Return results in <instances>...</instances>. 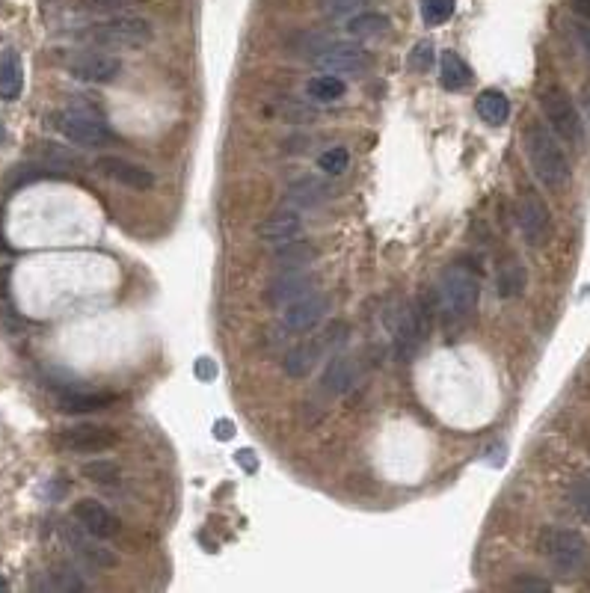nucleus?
Returning <instances> with one entry per match:
<instances>
[{
    "mask_svg": "<svg viewBox=\"0 0 590 593\" xmlns=\"http://www.w3.org/2000/svg\"><path fill=\"white\" fill-rule=\"evenodd\" d=\"M54 125H57V131L66 140H72L78 146H101V143L110 140V131L104 125V119L95 110H89V107H66V110H60Z\"/></svg>",
    "mask_w": 590,
    "mask_h": 593,
    "instance_id": "8",
    "label": "nucleus"
},
{
    "mask_svg": "<svg viewBox=\"0 0 590 593\" xmlns=\"http://www.w3.org/2000/svg\"><path fill=\"white\" fill-rule=\"evenodd\" d=\"M573 9H576L582 18H590V0H573Z\"/></svg>",
    "mask_w": 590,
    "mask_h": 593,
    "instance_id": "43",
    "label": "nucleus"
},
{
    "mask_svg": "<svg viewBox=\"0 0 590 593\" xmlns=\"http://www.w3.org/2000/svg\"><path fill=\"white\" fill-rule=\"evenodd\" d=\"M475 110H478V116H481L487 125H493V128L505 125L507 119H510V101H507V95L502 89H484V92L475 98Z\"/></svg>",
    "mask_w": 590,
    "mask_h": 593,
    "instance_id": "24",
    "label": "nucleus"
},
{
    "mask_svg": "<svg viewBox=\"0 0 590 593\" xmlns=\"http://www.w3.org/2000/svg\"><path fill=\"white\" fill-rule=\"evenodd\" d=\"M433 60H436V54H433V45L427 39L410 51V69L413 72H430L433 69Z\"/></svg>",
    "mask_w": 590,
    "mask_h": 593,
    "instance_id": "34",
    "label": "nucleus"
},
{
    "mask_svg": "<svg viewBox=\"0 0 590 593\" xmlns=\"http://www.w3.org/2000/svg\"><path fill=\"white\" fill-rule=\"evenodd\" d=\"M454 15V0H422V21L427 27H442Z\"/></svg>",
    "mask_w": 590,
    "mask_h": 593,
    "instance_id": "29",
    "label": "nucleus"
},
{
    "mask_svg": "<svg viewBox=\"0 0 590 593\" xmlns=\"http://www.w3.org/2000/svg\"><path fill=\"white\" fill-rule=\"evenodd\" d=\"M315 285H318V276L309 267H303V270H279V276L264 288V303L273 306V309L288 306V303L312 294Z\"/></svg>",
    "mask_w": 590,
    "mask_h": 593,
    "instance_id": "11",
    "label": "nucleus"
},
{
    "mask_svg": "<svg viewBox=\"0 0 590 593\" xmlns=\"http://www.w3.org/2000/svg\"><path fill=\"white\" fill-rule=\"evenodd\" d=\"M330 196H333V187H330L327 181L306 175V178L294 181V184L285 190V205L294 208V211H303V208H318V205H324Z\"/></svg>",
    "mask_w": 590,
    "mask_h": 593,
    "instance_id": "18",
    "label": "nucleus"
},
{
    "mask_svg": "<svg viewBox=\"0 0 590 593\" xmlns=\"http://www.w3.org/2000/svg\"><path fill=\"white\" fill-rule=\"evenodd\" d=\"M540 549H543L549 567L558 576H564V579L576 576L588 564V540L579 531H573V528H549V531H543Z\"/></svg>",
    "mask_w": 590,
    "mask_h": 593,
    "instance_id": "4",
    "label": "nucleus"
},
{
    "mask_svg": "<svg viewBox=\"0 0 590 593\" xmlns=\"http://www.w3.org/2000/svg\"><path fill=\"white\" fill-rule=\"evenodd\" d=\"M356 380H359V365H356V359L353 356H344V353H336V356H330V362H327V368H324V389L330 392V395H344V392H350L353 386H356Z\"/></svg>",
    "mask_w": 590,
    "mask_h": 593,
    "instance_id": "19",
    "label": "nucleus"
},
{
    "mask_svg": "<svg viewBox=\"0 0 590 593\" xmlns=\"http://www.w3.org/2000/svg\"><path fill=\"white\" fill-rule=\"evenodd\" d=\"M582 119L585 125H590V84L582 89Z\"/></svg>",
    "mask_w": 590,
    "mask_h": 593,
    "instance_id": "41",
    "label": "nucleus"
},
{
    "mask_svg": "<svg viewBox=\"0 0 590 593\" xmlns=\"http://www.w3.org/2000/svg\"><path fill=\"white\" fill-rule=\"evenodd\" d=\"M238 460L244 463V469H247V472H253V469H258V460H255L253 451H238Z\"/></svg>",
    "mask_w": 590,
    "mask_h": 593,
    "instance_id": "40",
    "label": "nucleus"
},
{
    "mask_svg": "<svg viewBox=\"0 0 590 593\" xmlns=\"http://www.w3.org/2000/svg\"><path fill=\"white\" fill-rule=\"evenodd\" d=\"M196 377L214 380V377H217V365H214L211 359H199V362H196Z\"/></svg>",
    "mask_w": 590,
    "mask_h": 593,
    "instance_id": "39",
    "label": "nucleus"
},
{
    "mask_svg": "<svg viewBox=\"0 0 590 593\" xmlns=\"http://www.w3.org/2000/svg\"><path fill=\"white\" fill-rule=\"evenodd\" d=\"M481 300V276L469 261H457L442 273L439 282V303L436 312L448 330H457L472 321Z\"/></svg>",
    "mask_w": 590,
    "mask_h": 593,
    "instance_id": "1",
    "label": "nucleus"
},
{
    "mask_svg": "<svg viewBox=\"0 0 590 593\" xmlns=\"http://www.w3.org/2000/svg\"><path fill=\"white\" fill-rule=\"evenodd\" d=\"M60 534H63V540L72 546V552L84 561V564H89V567H101V570H107V567H116V555L98 540V537H92L86 528H81L75 519L69 522V525H63L60 528Z\"/></svg>",
    "mask_w": 590,
    "mask_h": 593,
    "instance_id": "14",
    "label": "nucleus"
},
{
    "mask_svg": "<svg viewBox=\"0 0 590 593\" xmlns=\"http://www.w3.org/2000/svg\"><path fill=\"white\" fill-rule=\"evenodd\" d=\"M344 92H347L344 81L336 78V75H324V72L315 75V78L306 84V95H309L312 101H318V104H333V101H338Z\"/></svg>",
    "mask_w": 590,
    "mask_h": 593,
    "instance_id": "27",
    "label": "nucleus"
},
{
    "mask_svg": "<svg viewBox=\"0 0 590 593\" xmlns=\"http://www.w3.org/2000/svg\"><path fill=\"white\" fill-rule=\"evenodd\" d=\"M306 229V220L300 211L294 208H282V211H273L270 217H264L258 223V238L270 247H282L288 241H297Z\"/></svg>",
    "mask_w": 590,
    "mask_h": 593,
    "instance_id": "15",
    "label": "nucleus"
},
{
    "mask_svg": "<svg viewBox=\"0 0 590 593\" xmlns=\"http://www.w3.org/2000/svg\"><path fill=\"white\" fill-rule=\"evenodd\" d=\"M6 588H9V582H6V579H0V591H6Z\"/></svg>",
    "mask_w": 590,
    "mask_h": 593,
    "instance_id": "44",
    "label": "nucleus"
},
{
    "mask_svg": "<svg viewBox=\"0 0 590 593\" xmlns=\"http://www.w3.org/2000/svg\"><path fill=\"white\" fill-rule=\"evenodd\" d=\"M309 60L324 75H362L371 63V57L362 45L333 42V39H318L309 48Z\"/></svg>",
    "mask_w": 590,
    "mask_h": 593,
    "instance_id": "5",
    "label": "nucleus"
},
{
    "mask_svg": "<svg viewBox=\"0 0 590 593\" xmlns=\"http://www.w3.org/2000/svg\"><path fill=\"white\" fill-rule=\"evenodd\" d=\"M72 519H75L81 528H86L92 537H98V540H110V537L119 534V519L104 508L101 502H95V499L78 502V505L72 508Z\"/></svg>",
    "mask_w": 590,
    "mask_h": 593,
    "instance_id": "17",
    "label": "nucleus"
},
{
    "mask_svg": "<svg viewBox=\"0 0 590 593\" xmlns=\"http://www.w3.org/2000/svg\"><path fill=\"white\" fill-rule=\"evenodd\" d=\"M516 223H519L522 238L531 247H546L549 244V238H552V214H549V205L543 202V196L534 187H525L519 193Z\"/></svg>",
    "mask_w": 590,
    "mask_h": 593,
    "instance_id": "7",
    "label": "nucleus"
},
{
    "mask_svg": "<svg viewBox=\"0 0 590 593\" xmlns=\"http://www.w3.org/2000/svg\"><path fill=\"white\" fill-rule=\"evenodd\" d=\"M327 312H330V297L312 291V294H306V297H300V300H294V303L285 306L282 327L288 333H294V336H303V333L315 330L327 318Z\"/></svg>",
    "mask_w": 590,
    "mask_h": 593,
    "instance_id": "12",
    "label": "nucleus"
},
{
    "mask_svg": "<svg viewBox=\"0 0 590 593\" xmlns=\"http://www.w3.org/2000/svg\"><path fill=\"white\" fill-rule=\"evenodd\" d=\"M24 89V66L15 48H3L0 54V101H15Z\"/></svg>",
    "mask_w": 590,
    "mask_h": 593,
    "instance_id": "20",
    "label": "nucleus"
},
{
    "mask_svg": "<svg viewBox=\"0 0 590 593\" xmlns=\"http://www.w3.org/2000/svg\"><path fill=\"white\" fill-rule=\"evenodd\" d=\"M110 404H113V395H107V392H66V395H60L63 413H95Z\"/></svg>",
    "mask_w": 590,
    "mask_h": 593,
    "instance_id": "26",
    "label": "nucleus"
},
{
    "mask_svg": "<svg viewBox=\"0 0 590 593\" xmlns=\"http://www.w3.org/2000/svg\"><path fill=\"white\" fill-rule=\"evenodd\" d=\"M116 433L104 424H75L57 433V445L72 454H98L116 445Z\"/></svg>",
    "mask_w": 590,
    "mask_h": 593,
    "instance_id": "13",
    "label": "nucleus"
},
{
    "mask_svg": "<svg viewBox=\"0 0 590 593\" xmlns=\"http://www.w3.org/2000/svg\"><path fill=\"white\" fill-rule=\"evenodd\" d=\"M318 167L327 172V175H341V172H347V167H350V152L344 146H333V149H327L318 158Z\"/></svg>",
    "mask_w": 590,
    "mask_h": 593,
    "instance_id": "31",
    "label": "nucleus"
},
{
    "mask_svg": "<svg viewBox=\"0 0 590 593\" xmlns=\"http://www.w3.org/2000/svg\"><path fill=\"white\" fill-rule=\"evenodd\" d=\"M69 75L84 84H113L122 75V60L101 51H78L69 57Z\"/></svg>",
    "mask_w": 590,
    "mask_h": 593,
    "instance_id": "10",
    "label": "nucleus"
},
{
    "mask_svg": "<svg viewBox=\"0 0 590 593\" xmlns=\"http://www.w3.org/2000/svg\"><path fill=\"white\" fill-rule=\"evenodd\" d=\"M362 3L365 0H318L321 12L327 18H350V15H356L362 9Z\"/></svg>",
    "mask_w": 590,
    "mask_h": 593,
    "instance_id": "33",
    "label": "nucleus"
},
{
    "mask_svg": "<svg viewBox=\"0 0 590 593\" xmlns=\"http://www.w3.org/2000/svg\"><path fill=\"white\" fill-rule=\"evenodd\" d=\"M84 475L95 484H116L119 481V466L110 463V460H95V463H86Z\"/></svg>",
    "mask_w": 590,
    "mask_h": 593,
    "instance_id": "32",
    "label": "nucleus"
},
{
    "mask_svg": "<svg viewBox=\"0 0 590 593\" xmlns=\"http://www.w3.org/2000/svg\"><path fill=\"white\" fill-rule=\"evenodd\" d=\"M232 433H235L232 422H217V439H232Z\"/></svg>",
    "mask_w": 590,
    "mask_h": 593,
    "instance_id": "42",
    "label": "nucleus"
},
{
    "mask_svg": "<svg viewBox=\"0 0 590 593\" xmlns=\"http://www.w3.org/2000/svg\"><path fill=\"white\" fill-rule=\"evenodd\" d=\"M89 42L101 45V48H110V51H119V48H146L155 36L152 24L140 15H113V18H104L98 24H92L84 33Z\"/></svg>",
    "mask_w": 590,
    "mask_h": 593,
    "instance_id": "3",
    "label": "nucleus"
},
{
    "mask_svg": "<svg viewBox=\"0 0 590 593\" xmlns=\"http://www.w3.org/2000/svg\"><path fill=\"white\" fill-rule=\"evenodd\" d=\"M131 0H84V6L95 9V12H110V9H122L128 6Z\"/></svg>",
    "mask_w": 590,
    "mask_h": 593,
    "instance_id": "38",
    "label": "nucleus"
},
{
    "mask_svg": "<svg viewBox=\"0 0 590 593\" xmlns=\"http://www.w3.org/2000/svg\"><path fill=\"white\" fill-rule=\"evenodd\" d=\"M341 333H344V324H336V327H330L321 339L303 341V344L291 347V350L285 353V359H282L285 374H288L291 380H303V377H309V374H312V368L324 359V353H327V350H333V347H338V344L344 341Z\"/></svg>",
    "mask_w": 590,
    "mask_h": 593,
    "instance_id": "9",
    "label": "nucleus"
},
{
    "mask_svg": "<svg viewBox=\"0 0 590 593\" xmlns=\"http://www.w3.org/2000/svg\"><path fill=\"white\" fill-rule=\"evenodd\" d=\"M472 81V69L469 63L457 54V51H442L439 54V84L448 92H457Z\"/></svg>",
    "mask_w": 590,
    "mask_h": 593,
    "instance_id": "22",
    "label": "nucleus"
},
{
    "mask_svg": "<svg viewBox=\"0 0 590 593\" xmlns=\"http://www.w3.org/2000/svg\"><path fill=\"white\" fill-rule=\"evenodd\" d=\"M389 27L392 24L383 12H362V15H350L347 21V33L353 39H383Z\"/></svg>",
    "mask_w": 590,
    "mask_h": 593,
    "instance_id": "25",
    "label": "nucleus"
},
{
    "mask_svg": "<svg viewBox=\"0 0 590 593\" xmlns=\"http://www.w3.org/2000/svg\"><path fill=\"white\" fill-rule=\"evenodd\" d=\"M315 258H318V247L312 241H288L273 253V267L276 270H303V267H312Z\"/></svg>",
    "mask_w": 590,
    "mask_h": 593,
    "instance_id": "21",
    "label": "nucleus"
},
{
    "mask_svg": "<svg viewBox=\"0 0 590 593\" xmlns=\"http://www.w3.org/2000/svg\"><path fill=\"white\" fill-rule=\"evenodd\" d=\"M540 107H543V116H546L552 134H558L561 140H567L573 146L585 143V119H582L579 107L573 104V98L561 86H549L540 95Z\"/></svg>",
    "mask_w": 590,
    "mask_h": 593,
    "instance_id": "6",
    "label": "nucleus"
},
{
    "mask_svg": "<svg viewBox=\"0 0 590 593\" xmlns=\"http://www.w3.org/2000/svg\"><path fill=\"white\" fill-rule=\"evenodd\" d=\"M48 576H51L48 588H54V591H86V582L72 567H54Z\"/></svg>",
    "mask_w": 590,
    "mask_h": 593,
    "instance_id": "30",
    "label": "nucleus"
},
{
    "mask_svg": "<svg viewBox=\"0 0 590 593\" xmlns=\"http://www.w3.org/2000/svg\"><path fill=\"white\" fill-rule=\"evenodd\" d=\"M525 285H528V270H525V264H522L516 255L505 258V261L499 264V276H496L499 297H505V300L522 297Z\"/></svg>",
    "mask_w": 590,
    "mask_h": 593,
    "instance_id": "23",
    "label": "nucleus"
},
{
    "mask_svg": "<svg viewBox=\"0 0 590 593\" xmlns=\"http://www.w3.org/2000/svg\"><path fill=\"white\" fill-rule=\"evenodd\" d=\"M567 502H570V508L576 510L579 519L590 522V475L573 478V484L567 490Z\"/></svg>",
    "mask_w": 590,
    "mask_h": 593,
    "instance_id": "28",
    "label": "nucleus"
},
{
    "mask_svg": "<svg viewBox=\"0 0 590 593\" xmlns=\"http://www.w3.org/2000/svg\"><path fill=\"white\" fill-rule=\"evenodd\" d=\"M42 155L54 164V167H75L78 164V158L69 152V149H63V146H54V143H42Z\"/></svg>",
    "mask_w": 590,
    "mask_h": 593,
    "instance_id": "35",
    "label": "nucleus"
},
{
    "mask_svg": "<svg viewBox=\"0 0 590 593\" xmlns=\"http://www.w3.org/2000/svg\"><path fill=\"white\" fill-rule=\"evenodd\" d=\"M570 27H573V39H576L579 54L585 57V63L590 66V24L588 21H573Z\"/></svg>",
    "mask_w": 590,
    "mask_h": 593,
    "instance_id": "36",
    "label": "nucleus"
},
{
    "mask_svg": "<svg viewBox=\"0 0 590 593\" xmlns=\"http://www.w3.org/2000/svg\"><path fill=\"white\" fill-rule=\"evenodd\" d=\"M95 170L101 172L104 178L122 184V187H131V190H152L155 187V175L146 170V167H137L125 158H116V155H104L95 161Z\"/></svg>",
    "mask_w": 590,
    "mask_h": 593,
    "instance_id": "16",
    "label": "nucleus"
},
{
    "mask_svg": "<svg viewBox=\"0 0 590 593\" xmlns=\"http://www.w3.org/2000/svg\"><path fill=\"white\" fill-rule=\"evenodd\" d=\"M513 591H549L552 585L546 582V579H537V576H519V579H513V585H510Z\"/></svg>",
    "mask_w": 590,
    "mask_h": 593,
    "instance_id": "37",
    "label": "nucleus"
},
{
    "mask_svg": "<svg viewBox=\"0 0 590 593\" xmlns=\"http://www.w3.org/2000/svg\"><path fill=\"white\" fill-rule=\"evenodd\" d=\"M522 146L528 155V164L537 175V181L549 190H561L570 184V161L558 143V137L543 125V122H528L525 134H522Z\"/></svg>",
    "mask_w": 590,
    "mask_h": 593,
    "instance_id": "2",
    "label": "nucleus"
}]
</instances>
